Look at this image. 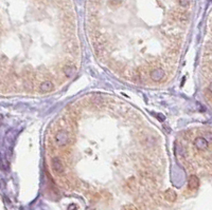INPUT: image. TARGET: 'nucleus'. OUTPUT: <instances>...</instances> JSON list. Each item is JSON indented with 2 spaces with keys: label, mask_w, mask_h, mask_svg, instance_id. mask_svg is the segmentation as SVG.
<instances>
[{
  "label": "nucleus",
  "mask_w": 212,
  "mask_h": 210,
  "mask_svg": "<svg viewBox=\"0 0 212 210\" xmlns=\"http://www.w3.org/2000/svg\"><path fill=\"white\" fill-rule=\"evenodd\" d=\"M68 141H69V134H68L67 131L65 130H61L59 133L55 136V141L59 146H65L68 144Z\"/></svg>",
  "instance_id": "1"
},
{
  "label": "nucleus",
  "mask_w": 212,
  "mask_h": 210,
  "mask_svg": "<svg viewBox=\"0 0 212 210\" xmlns=\"http://www.w3.org/2000/svg\"><path fill=\"white\" fill-rule=\"evenodd\" d=\"M204 138L208 141V143H212V132H205Z\"/></svg>",
  "instance_id": "10"
},
{
  "label": "nucleus",
  "mask_w": 212,
  "mask_h": 210,
  "mask_svg": "<svg viewBox=\"0 0 212 210\" xmlns=\"http://www.w3.org/2000/svg\"><path fill=\"white\" fill-rule=\"evenodd\" d=\"M209 91H210L211 93H212V82L210 83V85H209Z\"/></svg>",
  "instance_id": "13"
},
{
  "label": "nucleus",
  "mask_w": 212,
  "mask_h": 210,
  "mask_svg": "<svg viewBox=\"0 0 212 210\" xmlns=\"http://www.w3.org/2000/svg\"><path fill=\"white\" fill-rule=\"evenodd\" d=\"M208 141L205 140L204 137H196L195 141H194V146L197 148L200 151H204L208 148Z\"/></svg>",
  "instance_id": "4"
},
{
  "label": "nucleus",
  "mask_w": 212,
  "mask_h": 210,
  "mask_svg": "<svg viewBox=\"0 0 212 210\" xmlns=\"http://www.w3.org/2000/svg\"><path fill=\"white\" fill-rule=\"evenodd\" d=\"M164 76H166V73H164L163 69H160V68L154 69L151 72V77L154 81H160Z\"/></svg>",
  "instance_id": "3"
},
{
  "label": "nucleus",
  "mask_w": 212,
  "mask_h": 210,
  "mask_svg": "<svg viewBox=\"0 0 212 210\" xmlns=\"http://www.w3.org/2000/svg\"><path fill=\"white\" fill-rule=\"evenodd\" d=\"M188 186H189V189L195 190L200 186V179L196 175H191L189 177V181H188Z\"/></svg>",
  "instance_id": "5"
},
{
  "label": "nucleus",
  "mask_w": 212,
  "mask_h": 210,
  "mask_svg": "<svg viewBox=\"0 0 212 210\" xmlns=\"http://www.w3.org/2000/svg\"><path fill=\"white\" fill-rule=\"evenodd\" d=\"M175 150H176L177 153H179L180 155H185L186 150H185V148H183V146L180 145V144H177L176 147H175Z\"/></svg>",
  "instance_id": "9"
},
{
  "label": "nucleus",
  "mask_w": 212,
  "mask_h": 210,
  "mask_svg": "<svg viewBox=\"0 0 212 210\" xmlns=\"http://www.w3.org/2000/svg\"><path fill=\"white\" fill-rule=\"evenodd\" d=\"M63 72L64 74H65L66 77H71L74 75V73H76V67H73V66H65L63 69Z\"/></svg>",
  "instance_id": "7"
},
{
  "label": "nucleus",
  "mask_w": 212,
  "mask_h": 210,
  "mask_svg": "<svg viewBox=\"0 0 212 210\" xmlns=\"http://www.w3.org/2000/svg\"><path fill=\"white\" fill-rule=\"evenodd\" d=\"M39 89H40V91H42V92H50L51 90L53 89V83L49 80H46L40 85Z\"/></svg>",
  "instance_id": "8"
},
{
  "label": "nucleus",
  "mask_w": 212,
  "mask_h": 210,
  "mask_svg": "<svg viewBox=\"0 0 212 210\" xmlns=\"http://www.w3.org/2000/svg\"><path fill=\"white\" fill-rule=\"evenodd\" d=\"M126 210H136V208H135L134 206H128V207H126Z\"/></svg>",
  "instance_id": "12"
},
{
  "label": "nucleus",
  "mask_w": 212,
  "mask_h": 210,
  "mask_svg": "<svg viewBox=\"0 0 212 210\" xmlns=\"http://www.w3.org/2000/svg\"><path fill=\"white\" fill-rule=\"evenodd\" d=\"M164 198H166V200L169 201V202H175L177 199V194L174 190L168 189L166 192H164Z\"/></svg>",
  "instance_id": "6"
},
{
  "label": "nucleus",
  "mask_w": 212,
  "mask_h": 210,
  "mask_svg": "<svg viewBox=\"0 0 212 210\" xmlns=\"http://www.w3.org/2000/svg\"><path fill=\"white\" fill-rule=\"evenodd\" d=\"M51 165H52V169L56 173H63L64 172V165L59 157H53L52 160H51Z\"/></svg>",
  "instance_id": "2"
},
{
  "label": "nucleus",
  "mask_w": 212,
  "mask_h": 210,
  "mask_svg": "<svg viewBox=\"0 0 212 210\" xmlns=\"http://www.w3.org/2000/svg\"><path fill=\"white\" fill-rule=\"evenodd\" d=\"M190 1L191 0H179V3H180L181 6H187L190 3Z\"/></svg>",
  "instance_id": "11"
}]
</instances>
